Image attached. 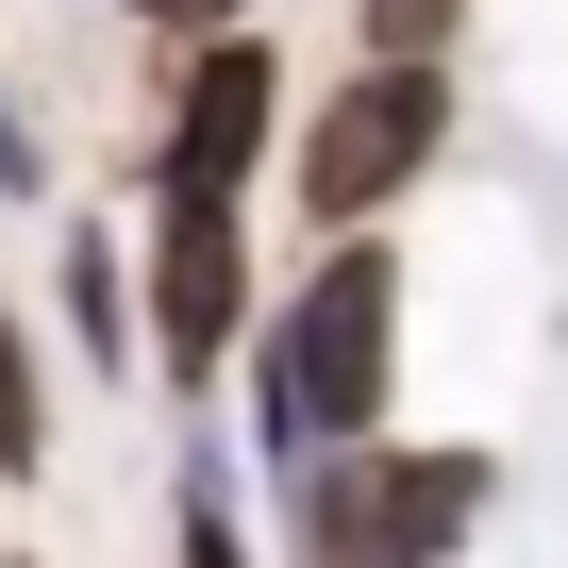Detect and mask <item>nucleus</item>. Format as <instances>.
Masks as SVG:
<instances>
[{
    "label": "nucleus",
    "instance_id": "nucleus-3",
    "mask_svg": "<svg viewBox=\"0 0 568 568\" xmlns=\"http://www.w3.org/2000/svg\"><path fill=\"white\" fill-rule=\"evenodd\" d=\"M485 518V452H352L302 468V551H452Z\"/></svg>",
    "mask_w": 568,
    "mask_h": 568
},
{
    "label": "nucleus",
    "instance_id": "nucleus-4",
    "mask_svg": "<svg viewBox=\"0 0 568 568\" xmlns=\"http://www.w3.org/2000/svg\"><path fill=\"white\" fill-rule=\"evenodd\" d=\"M234 318H251V267H234V201L168 184V234H151V352L201 385V368L234 352Z\"/></svg>",
    "mask_w": 568,
    "mask_h": 568
},
{
    "label": "nucleus",
    "instance_id": "nucleus-8",
    "mask_svg": "<svg viewBox=\"0 0 568 568\" xmlns=\"http://www.w3.org/2000/svg\"><path fill=\"white\" fill-rule=\"evenodd\" d=\"M134 18H168V34H217V18H234V0H134Z\"/></svg>",
    "mask_w": 568,
    "mask_h": 568
},
{
    "label": "nucleus",
    "instance_id": "nucleus-7",
    "mask_svg": "<svg viewBox=\"0 0 568 568\" xmlns=\"http://www.w3.org/2000/svg\"><path fill=\"white\" fill-rule=\"evenodd\" d=\"M0 452H34V385H18V335H0Z\"/></svg>",
    "mask_w": 568,
    "mask_h": 568
},
{
    "label": "nucleus",
    "instance_id": "nucleus-5",
    "mask_svg": "<svg viewBox=\"0 0 568 568\" xmlns=\"http://www.w3.org/2000/svg\"><path fill=\"white\" fill-rule=\"evenodd\" d=\"M267 118H284V51H251V34H201V68H184V118H168V184L234 201V184H251V151H267Z\"/></svg>",
    "mask_w": 568,
    "mask_h": 568
},
{
    "label": "nucleus",
    "instance_id": "nucleus-2",
    "mask_svg": "<svg viewBox=\"0 0 568 568\" xmlns=\"http://www.w3.org/2000/svg\"><path fill=\"white\" fill-rule=\"evenodd\" d=\"M435 134H452V68H418V51L352 68V84L318 101V134H302V217H385V201L435 168Z\"/></svg>",
    "mask_w": 568,
    "mask_h": 568
},
{
    "label": "nucleus",
    "instance_id": "nucleus-6",
    "mask_svg": "<svg viewBox=\"0 0 568 568\" xmlns=\"http://www.w3.org/2000/svg\"><path fill=\"white\" fill-rule=\"evenodd\" d=\"M452 34H468V0H368V51H418V68H452Z\"/></svg>",
    "mask_w": 568,
    "mask_h": 568
},
{
    "label": "nucleus",
    "instance_id": "nucleus-1",
    "mask_svg": "<svg viewBox=\"0 0 568 568\" xmlns=\"http://www.w3.org/2000/svg\"><path fill=\"white\" fill-rule=\"evenodd\" d=\"M385 318H402V267L352 234L302 302H284V335H267V435H284V452L368 435V402H385Z\"/></svg>",
    "mask_w": 568,
    "mask_h": 568
}]
</instances>
